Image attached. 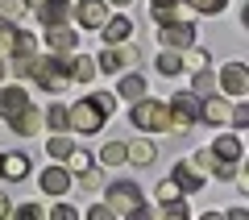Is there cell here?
<instances>
[{
	"label": "cell",
	"mask_w": 249,
	"mask_h": 220,
	"mask_svg": "<svg viewBox=\"0 0 249 220\" xmlns=\"http://www.w3.org/2000/svg\"><path fill=\"white\" fill-rule=\"evenodd\" d=\"M112 108H116V96L112 92H91L88 100H79L75 108H67V116H71V129L75 133H100L104 129V121L112 116Z\"/></svg>",
	"instance_id": "1"
},
{
	"label": "cell",
	"mask_w": 249,
	"mask_h": 220,
	"mask_svg": "<svg viewBox=\"0 0 249 220\" xmlns=\"http://www.w3.org/2000/svg\"><path fill=\"white\" fill-rule=\"evenodd\" d=\"M154 220H191L187 200H178V203H162V212H154Z\"/></svg>",
	"instance_id": "30"
},
{
	"label": "cell",
	"mask_w": 249,
	"mask_h": 220,
	"mask_svg": "<svg viewBox=\"0 0 249 220\" xmlns=\"http://www.w3.org/2000/svg\"><path fill=\"white\" fill-rule=\"evenodd\" d=\"M25 9H29L25 0H0V13H4V21H17Z\"/></svg>",
	"instance_id": "34"
},
{
	"label": "cell",
	"mask_w": 249,
	"mask_h": 220,
	"mask_svg": "<svg viewBox=\"0 0 249 220\" xmlns=\"http://www.w3.org/2000/svg\"><path fill=\"white\" fill-rule=\"evenodd\" d=\"M191 92H196L199 100L212 96V92H216V75H212V71H196V79H191Z\"/></svg>",
	"instance_id": "28"
},
{
	"label": "cell",
	"mask_w": 249,
	"mask_h": 220,
	"mask_svg": "<svg viewBox=\"0 0 249 220\" xmlns=\"http://www.w3.org/2000/svg\"><path fill=\"white\" fill-rule=\"evenodd\" d=\"M67 79H71V83H83V88H88V83L96 79V62H91L88 54H71V62H67Z\"/></svg>",
	"instance_id": "17"
},
{
	"label": "cell",
	"mask_w": 249,
	"mask_h": 220,
	"mask_svg": "<svg viewBox=\"0 0 249 220\" xmlns=\"http://www.w3.org/2000/svg\"><path fill=\"white\" fill-rule=\"evenodd\" d=\"M178 4H191V9L204 13V17H216V13L229 9V0H178Z\"/></svg>",
	"instance_id": "29"
},
{
	"label": "cell",
	"mask_w": 249,
	"mask_h": 220,
	"mask_svg": "<svg viewBox=\"0 0 249 220\" xmlns=\"http://www.w3.org/2000/svg\"><path fill=\"white\" fill-rule=\"evenodd\" d=\"M46 220H79V212H75L71 203H54V208H50V216H46Z\"/></svg>",
	"instance_id": "37"
},
{
	"label": "cell",
	"mask_w": 249,
	"mask_h": 220,
	"mask_svg": "<svg viewBox=\"0 0 249 220\" xmlns=\"http://www.w3.org/2000/svg\"><path fill=\"white\" fill-rule=\"evenodd\" d=\"M212 158H220V162H241V154H245V146H241V137L237 133H216V141H212Z\"/></svg>",
	"instance_id": "11"
},
{
	"label": "cell",
	"mask_w": 249,
	"mask_h": 220,
	"mask_svg": "<svg viewBox=\"0 0 249 220\" xmlns=\"http://www.w3.org/2000/svg\"><path fill=\"white\" fill-rule=\"evenodd\" d=\"M96 158H100V166H121L124 162V141H104V150Z\"/></svg>",
	"instance_id": "24"
},
{
	"label": "cell",
	"mask_w": 249,
	"mask_h": 220,
	"mask_svg": "<svg viewBox=\"0 0 249 220\" xmlns=\"http://www.w3.org/2000/svg\"><path fill=\"white\" fill-rule=\"evenodd\" d=\"M137 58H142V50H137V46H129V42H121V46H108V50L96 58V71L116 75V71H124V67H137Z\"/></svg>",
	"instance_id": "5"
},
{
	"label": "cell",
	"mask_w": 249,
	"mask_h": 220,
	"mask_svg": "<svg viewBox=\"0 0 249 220\" xmlns=\"http://www.w3.org/2000/svg\"><path fill=\"white\" fill-rule=\"evenodd\" d=\"M88 220H121V216H116L108 203H91V208H88Z\"/></svg>",
	"instance_id": "38"
},
{
	"label": "cell",
	"mask_w": 249,
	"mask_h": 220,
	"mask_svg": "<svg viewBox=\"0 0 249 220\" xmlns=\"http://www.w3.org/2000/svg\"><path fill=\"white\" fill-rule=\"evenodd\" d=\"M25 108H29V92H25V88H17V83H13V88L0 92V116H4V121H13V116L25 112Z\"/></svg>",
	"instance_id": "14"
},
{
	"label": "cell",
	"mask_w": 249,
	"mask_h": 220,
	"mask_svg": "<svg viewBox=\"0 0 249 220\" xmlns=\"http://www.w3.org/2000/svg\"><path fill=\"white\" fill-rule=\"evenodd\" d=\"M71 150H75V141L67 137V133H54V137H50V146H46V154H50L54 162H67V154H71Z\"/></svg>",
	"instance_id": "23"
},
{
	"label": "cell",
	"mask_w": 249,
	"mask_h": 220,
	"mask_svg": "<svg viewBox=\"0 0 249 220\" xmlns=\"http://www.w3.org/2000/svg\"><path fill=\"white\" fill-rule=\"evenodd\" d=\"M199 220H224V216H220V212H204V216H199Z\"/></svg>",
	"instance_id": "42"
},
{
	"label": "cell",
	"mask_w": 249,
	"mask_h": 220,
	"mask_svg": "<svg viewBox=\"0 0 249 220\" xmlns=\"http://www.w3.org/2000/svg\"><path fill=\"white\" fill-rule=\"evenodd\" d=\"M67 170H71V175L91 170V154H88V150H71V154H67Z\"/></svg>",
	"instance_id": "32"
},
{
	"label": "cell",
	"mask_w": 249,
	"mask_h": 220,
	"mask_svg": "<svg viewBox=\"0 0 249 220\" xmlns=\"http://www.w3.org/2000/svg\"><path fill=\"white\" fill-rule=\"evenodd\" d=\"M46 46H50V54H75L79 50V34L67 25H54V29H46Z\"/></svg>",
	"instance_id": "10"
},
{
	"label": "cell",
	"mask_w": 249,
	"mask_h": 220,
	"mask_svg": "<svg viewBox=\"0 0 249 220\" xmlns=\"http://www.w3.org/2000/svg\"><path fill=\"white\" fill-rule=\"evenodd\" d=\"M29 175V154H0V179L21 183Z\"/></svg>",
	"instance_id": "15"
},
{
	"label": "cell",
	"mask_w": 249,
	"mask_h": 220,
	"mask_svg": "<svg viewBox=\"0 0 249 220\" xmlns=\"http://www.w3.org/2000/svg\"><path fill=\"white\" fill-rule=\"evenodd\" d=\"M224 220H249V212L245 208H229V212H224Z\"/></svg>",
	"instance_id": "40"
},
{
	"label": "cell",
	"mask_w": 249,
	"mask_h": 220,
	"mask_svg": "<svg viewBox=\"0 0 249 220\" xmlns=\"http://www.w3.org/2000/svg\"><path fill=\"white\" fill-rule=\"evenodd\" d=\"M37 187H42V195H67V191H71V170L62 166V162H54V166L42 170Z\"/></svg>",
	"instance_id": "9"
},
{
	"label": "cell",
	"mask_w": 249,
	"mask_h": 220,
	"mask_svg": "<svg viewBox=\"0 0 249 220\" xmlns=\"http://www.w3.org/2000/svg\"><path fill=\"white\" fill-rule=\"evenodd\" d=\"M178 200H183V187L175 179H162L158 183V203H178Z\"/></svg>",
	"instance_id": "31"
},
{
	"label": "cell",
	"mask_w": 249,
	"mask_h": 220,
	"mask_svg": "<svg viewBox=\"0 0 249 220\" xmlns=\"http://www.w3.org/2000/svg\"><path fill=\"white\" fill-rule=\"evenodd\" d=\"M124 162H133V166H154V162H158V146L145 141V137L124 141Z\"/></svg>",
	"instance_id": "13"
},
{
	"label": "cell",
	"mask_w": 249,
	"mask_h": 220,
	"mask_svg": "<svg viewBox=\"0 0 249 220\" xmlns=\"http://www.w3.org/2000/svg\"><path fill=\"white\" fill-rule=\"evenodd\" d=\"M4 71H9V67H4V62H0V79H4Z\"/></svg>",
	"instance_id": "44"
},
{
	"label": "cell",
	"mask_w": 249,
	"mask_h": 220,
	"mask_svg": "<svg viewBox=\"0 0 249 220\" xmlns=\"http://www.w3.org/2000/svg\"><path fill=\"white\" fill-rule=\"evenodd\" d=\"M154 67H158V75H178L183 71V58H178V50H162Z\"/></svg>",
	"instance_id": "27"
},
{
	"label": "cell",
	"mask_w": 249,
	"mask_h": 220,
	"mask_svg": "<svg viewBox=\"0 0 249 220\" xmlns=\"http://www.w3.org/2000/svg\"><path fill=\"white\" fill-rule=\"evenodd\" d=\"M216 88L224 92V96H245L249 92V71H245V62H224L220 67V75H216Z\"/></svg>",
	"instance_id": "6"
},
{
	"label": "cell",
	"mask_w": 249,
	"mask_h": 220,
	"mask_svg": "<svg viewBox=\"0 0 249 220\" xmlns=\"http://www.w3.org/2000/svg\"><path fill=\"white\" fill-rule=\"evenodd\" d=\"M116 96H124V100H142V96H145V79H142V75H124V79L116 83Z\"/></svg>",
	"instance_id": "21"
},
{
	"label": "cell",
	"mask_w": 249,
	"mask_h": 220,
	"mask_svg": "<svg viewBox=\"0 0 249 220\" xmlns=\"http://www.w3.org/2000/svg\"><path fill=\"white\" fill-rule=\"evenodd\" d=\"M237 170H241V162H220V158L208 162V175H216L220 183H232V179H237Z\"/></svg>",
	"instance_id": "26"
},
{
	"label": "cell",
	"mask_w": 249,
	"mask_h": 220,
	"mask_svg": "<svg viewBox=\"0 0 249 220\" xmlns=\"http://www.w3.org/2000/svg\"><path fill=\"white\" fill-rule=\"evenodd\" d=\"M158 42H162V50H187V46H196V25L191 21L158 25Z\"/></svg>",
	"instance_id": "7"
},
{
	"label": "cell",
	"mask_w": 249,
	"mask_h": 220,
	"mask_svg": "<svg viewBox=\"0 0 249 220\" xmlns=\"http://www.w3.org/2000/svg\"><path fill=\"white\" fill-rule=\"evenodd\" d=\"M104 4H116V9H124V4H133V0H104Z\"/></svg>",
	"instance_id": "43"
},
{
	"label": "cell",
	"mask_w": 249,
	"mask_h": 220,
	"mask_svg": "<svg viewBox=\"0 0 249 220\" xmlns=\"http://www.w3.org/2000/svg\"><path fill=\"white\" fill-rule=\"evenodd\" d=\"M108 191V208L116 212V216H124L129 208H137V203H145V191H142V183H133V179H124V183H112V187H104Z\"/></svg>",
	"instance_id": "4"
},
{
	"label": "cell",
	"mask_w": 249,
	"mask_h": 220,
	"mask_svg": "<svg viewBox=\"0 0 249 220\" xmlns=\"http://www.w3.org/2000/svg\"><path fill=\"white\" fill-rule=\"evenodd\" d=\"M42 129H50V133H67L71 129V116H67V108L62 104H50L42 112Z\"/></svg>",
	"instance_id": "20"
},
{
	"label": "cell",
	"mask_w": 249,
	"mask_h": 220,
	"mask_svg": "<svg viewBox=\"0 0 249 220\" xmlns=\"http://www.w3.org/2000/svg\"><path fill=\"white\" fill-rule=\"evenodd\" d=\"M100 29H104V42L108 46H121V42L133 37V21H129V17H108Z\"/></svg>",
	"instance_id": "18"
},
{
	"label": "cell",
	"mask_w": 249,
	"mask_h": 220,
	"mask_svg": "<svg viewBox=\"0 0 249 220\" xmlns=\"http://www.w3.org/2000/svg\"><path fill=\"white\" fill-rule=\"evenodd\" d=\"M150 21H158V25L183 21V4L178 0H150Z\"/></svg>",
	"instance_id": "19"
},
{
	"label": "cell",
	"mask_w": 249,
	"mask_h": 220,
	"mask_svg": "<svg viewBox=\"0 0 249 220\" xmlns=\"http://www.w3.org/2000/svg\"><path fill=\"white\" fill-rule=\"evenodd\" d=\"M9 220H46V212H42V203H21L17 216H9Z\"/></svg>",
	"instance_id": "35"
},
{
	"label": "cell",
	"mask_w": 249,
	"mask_h": 220,
	"mask_svg": "<svg viewBox=\"0 0 249 220\" xmlns=\"http://www.w3.org/2000/svg\"><path fill=\"white\" fill-rule=\"evenodd\" d=\"M124 220H154V208L137 203V208H129V212H124Z\"/></svg>",
	"instance_id": "39"
},
{
	"label": "cell",
	"mask_w": 249,
	"mask_h": 220,
	"mask_svg": "<svg viewBox=\"0 0 249 220\" xmlns=\"http://www.w3.org/2000/svg\"><path fill=\"white\" fill-rule=\"evenodd\" d=\"M9 216H13V203L4 200V195H0V220H9Z\"/></svg>",
	"instance_id": "41"
},
{
	"label": "cell",
	"mask_w": 249,
	"mask_h": 220,
	"mask_svg": "<svg viewBox=\"0 0 249 220\" xmlns=\"http://www.w3.org/2000/svg\"><path fill=\"white\" fill-rule=\"evenodd\" d=\"M178 58H183L187 71H208V50L204 46H187V50H178Z\"/></svg>",
	"instance_id": "22"
},
{
	"label": "cell",
	"mask_w": 249,
	"mask_h": 220,
	"mask_svg": "<svg viewBox=\"0 0 249 220\" xmlns=\"http://www.w3.org/2000/svg\"><path fill=\"white\" fill-rule=\"evenodd\" d=\"M13 37H17V21H0V54L13 50Z\"/></svg>",
	"instance_id": "33"
},
{
	"label": "cell",
	"mask_w": 249,
	"mask_h": 220,
	"mask_svg": "<svg viewBox=\"0 0 249 220\" xmlns=\"http://www.w3.org/2000/svg\"><path fill=\"white\" fill-rule=\"evenodd\" d=\"M9 54H17V58H29V54H37V37L34 34H25V29H17V37H13V50Z\"/></svg>",
	"instance_id": "25"
},
{
	"label": "cell",
	"mask_w": 249,
	"mask_h": 220,
	"mask_svg": "<svg viewBox=\"0 0 249 220\" xmlns=\"http://www.w3.org/2000/svg\"><path fill=\"white\" fill-rule=\"evenodd\" d=\"M71 17L79 21L83 29H100L108 21V4L104 0H79V4H71Z\"/></svg>",
	"instance_id": "8"
},
{
	"label": "cell",
	"mask_w": 249,
	"mask_h": 220,
	"mask_svg": "<svg viewBox=\"0 0 249 220\" xmlns=\"http://www.w3.org/2000/svg\"><path fill=\"white\" fill-rule=\"evenodd\" d=\"M129 121L137 125V129H150V133H166L170 129V112L162 100H133V112H129Z\"/></svg>",
	"instance_id": "2"
},
{
	"label": "cell",
	"mask_w": 249,
	"mask_h": 220,
	"mask_svg": "<svg viewBox=\"0 0 249 220\" xmlns=\"http://www.w3.org/2000/svg\"><path fill=\"white\" fill-rule=\"evenodd\" d=\"M37 17H42L46 29L67 25V21H71V0H42V4H37Z\"/></svg>",
	"instance_id": "12"
},
{
	"label": "cell",
	"mask_w": 249,
	"mask_h": 220,
	"mask_svg": "<svg viewBox=\"0 0 249 220\" xmlns=\"http://www.w3.org/2000/svg\"><path fill=\"white\" fill-rule=\"evenodd\" d=\"M166 112H170V129L191 133V125L199 121V96L196 92H175L170 104H166Z\"/></svg>",
	"instance_id": "3"
},
{
	"label": "cell",
	"mask_w": 249,
	"mask_h": 220,
	"mask_svg": "<svg viewBox=\"0 0 249 220\" xmlns=\"http://www.w3.org/2000/svg\"><path fill=\"white\" fill-rule=\"evenodd\" d=\"M9 129L17 133V137H34V133H42V112H37V108L29 104L25 112H17V116L9 121Z\"/></svg>",
	"instance_id": "16"
},
{
	"label": "cell",
	"mask_w": 249,
	"mask_h": 220,
	"mask_svg": "<svg viewBox=\"0 0 249 220\" xmlns=\"http://www.w3.org/2000/svg\"><path fill=\"white\" fill-rule=\"evenodd\" d=\"M229 125H232V129H249V104H237V108H232V112H229Z\"/></svg>",
	"instance_id": "36"
}]
</instances>
